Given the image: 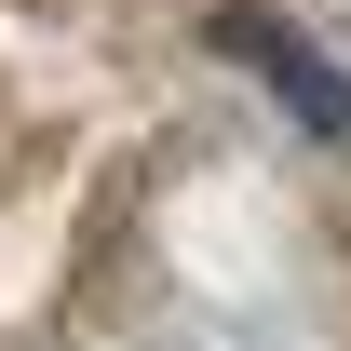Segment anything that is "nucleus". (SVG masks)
I'll return each instance as SVG.
<instances>
[{
	"mask_svg": "<svg viewBox=\"0 0 351 351\" xmlns=\"http://www.w3.org/2000/svg\"><path fill=\"white\" fill-rule=\"evenodd\" d=\"M203 41H217V54H243V68H257V95H284V108H298L324 149H351V68L311 41V27L257 14V0H217V14H203Z\"/></svg>",
	"mask_w": 351,
	"mask_h": 351,
	"instance_id": "nucleus-1",
	"label": "nucleus"
}]
</instances>
